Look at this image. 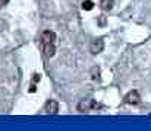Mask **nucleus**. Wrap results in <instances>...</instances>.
<instances>
[{
    "label": "nucleus",
    "instance_id": "obj_2",
    "mask_svg": "<svg viewBox=\"0 0 151 131\" xmlns=\"http://www.w3.org/2000/svg\"><path fill=\"white\" fill-rule=\"evenodd\" d=\"M139 101H141V98H139V93L137 90H131L125 96V102L129 105H137V103H139Z\"/></svg>",
    "mask_w": 151,
    "mask_h": 131
},
{
    "label": "nucleus",
    "instance_id": "obj_8",
    "mask_svg": "<svg viewBox=\"0 0 151 131\" xmlns=\"http://www.w3.org/2000/svg\"><path fill=\"white\" fill-rule=\"evenodd\" d=\"M94 7V3L91 1V0H85L84 3H82V9L84 10H91Z\"/></svg>",
    "mask_w": 151,
    "mask_h": 131
},
{
    "label": "nucleus",
    "instance_id": "obj_1",
    "mask_svg": "<svg viewBox=\"0 0 151 131\" xmlns=\"http://www.w3.org/2000/svg\"><path fill=\"white\" fill-rule=\"evenodd\" d=\"M99 105H97V102L94 101V99H82L79 103H78V111L79 112H90V111H93L94 108H97Z\"/></svg>",
    "mask_w": 151,
    "mask_h": 131
},
{
    "label": "nucleus",
    "instance_id": "obj_9",
    "mask_svg": "<svg viewBox=\"0 0 151 131\" xmlns=\"http://www.w3.org/2000/svg\"><path fill=\"white\" fill-rule=\"evenodd\" d=\"M93 72H94V74H93V80H100V76H99V74H100V70H99V67H94Z\"/></svg>",
    "mask_w": 151,
    "mask_h": 131
},
{
    "label": "nucleus",
    "instance_id": "obj_10",
    "mask_svg": "<svg viewBox=\"0 0 151 131\" xmlns=\"http://www.w3.org/2000/svg\"><path fill=\"white\" fill-rule=\"evenodd\" d=\"M40 79H41V74H34V77H32V83L40 82Z\"/></svg>",
    "mask_w": 151,
    "mask_h": 131
},
{
    "label": "nucleus",
    "instance_id": "obj_3",
    "mask_svg": "<svg viewBox=\"0 0 151 131\" xmlns=\"http://www.w3.org/2000/svg\"><path fill=\"white\" fill-rule=\"evenodd\" d=\"M90 50H91L93 54H100V52H103V50H104V41L101 38L94 40L91 42V45H90Z\"/></svg>",
    "mask_w": 151,
    "mask_h": 131
},
{
    "label": "nucleus",
    "instance_id": "obj_5",
    "mask_svg": "<svg viewBox=\"0 0 151 131\" xmlns=\"http://www.w3.org/2000/svg\"><path fill=\"white\" fill-rule=\"evenodd\" d=\"M54 40H56V34L53 31H44L41 34V41H43V44L54 42Z\"/></svg>",
    "mask_w": 151,
    "mask_h": 131
},
{
    "label": "nucleus",
    "instance_id": "obj_6",
    "mask_svg": "<svg viewBox=\"0 0 151 131\" xmlns=\"http://www.w3.org/2000/svg\"><path fill=\"white\" fill-rule=\"evenodd\" d=\"M43 45H44V52H46V55H47V57H53L54 52H56V48H54L53 42H47V44H43Z\"/></svg>",
    "mask_w": 151,
    "mask_h": 131
},
{
    "label": "nucleus",
    "instance_id": "obj_4",
    "mask_svg": "<svg viewBox=\"0 0 151 131\" xmlns=\"http://www.w3.org/2000/svg\"><path fill=\"white\" fill-rule=\"evenodd\" d=\"M44 109H46V112H47V114L54 115V114H57V112H59V103H57L56 101L50 99V101H47V102H46Z\"/></svg>",
    "mask_w": 151,
    "mask_h": 131
},
{
    "label": "nucleus",
    "instance_id": "obj_11",
    "mask_svg": "<svg viewBox=\"0 0 151 131\" xmlns=\"http://www.w3.org/2000/svg\"><path fill=\"white\" fill-rule=\"evenodd\" d=\"M7 3H9V0H0V9H1L3 6H6Z\"/></svg>",
    "mask_w": 151,
    "mask_h": 131
},
{
    "label": "nucleus",
    "instance_id": "obj_7",
    "mask_svg": "<svg viewBox=\"0 0 151 131\" xmlns=\"http://www.w3.org/2000/svg\"><path fill=\"white\" fill-rule=\"evenodd\" d=\"M114 6V0H100V7L103 10H111Z\"/></svg>",
    "mask_w": 151,
    "mask_h": 131
}]
</instances>
